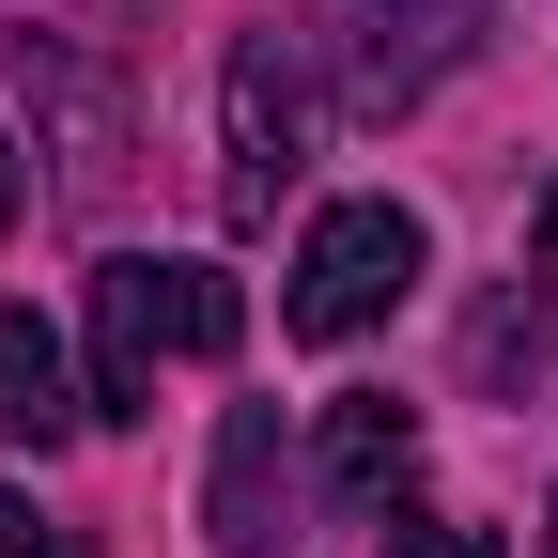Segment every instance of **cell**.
I'll return each instance as SVG.
<instances>
[{
  "instance_id": "6da1fadb",
  "label": "cell",
  "mask_w": 558,
  "mask_h": 558,
  "mask_svg": "<svg viewBox=\"0 0 558 558\" xmlns=\"http://www.w3.org/2000/svg\"><path fill=\"white\" fill-rule=\"evenodd\" d=\"M248 295L186 248H109L94 264V418H140L156 403V357H233Z\"/></svg>"
},
{
  "instance_id": "7a4b0ae2",
  "label": "cell",
  "mask_w": 558,
  "mask_h": 558,
  "mask_svg": "<svg viewBox=\"0 0 558 558\" xmlns=\"http://www.w3.org/2000/svg\"><path fill=\"white\" fill-rule=\"evenodd\" d=\"M418 264H435V233H418L403 202H326L311 248H295V295H279V326H295V341H357V326L403 311V279H418Z\"/></svg>"
},
{
  "instance_id": "3957f363",
  "label": "cell",
  "mask_w": 558,
  "mask_h": 558,
  "mask_svg": "<svg viewBox=\"0 0 558 558\" xmlns=\"http://www.w3.org/2000/svg\"><path fill=\"white\" fill-rule=\"evenodd\" d=\"M326 94H311V32H248L233 47V218H279V186L311 171Z\"/></svg>"
},
{
  "instance_id": "277c9868",
  "label": "cell",
  "mask_w": 558,
  "mask_h": 558,
  "mask_svg": "<svg viewBox=\"0 0 558 558\" xmlns=\"http://www.w3.org/2000/svg\"><path fill=\"white\" fill-rule=\"evenodd\" d=\"M202 527L218 558H279L295 543V450H279V403H233L218 450H202Z\"/></svg>"
},
{
  "instance_id": "5b68a950",
  "label": "cell",
  "mask_w": 558,
  "mask_h": 558,
  "mask_svg": "<svg viewBox=\"0 0 558 558\" xmlns=\"http://www.w3.org/2000/svg\"><path fill=\"white\" fill-rule=\"evenodd\" d=\"M403 481H418V403H403V388H341V403H326V497L388 512Z\"/></svg>"
},
{
  "instance_id": "8992f818",
  "label": "cell",
  "mask_w": 558,
  "mask_h": 558,
  "mask_svg": "<svg viewBox=\"0 0 558 558\" xmlns=\"http://www.w3.org/2000/svg\"><path fill=\"white\" fill-rule=\"evenodd\" d=\"M78 418H94V388L62 373L47 311H0V450H62Z\"/></svg>"
},
{
  "instance_id": "52a82bcc",
  "label": "cell",
  "mask_w": 558,
  "mask_h": 558,
  "mask_svg": "<svg viewBox=\"0 0 558 558\" xmlns=\"http://www.w3.org/2000/svg\"><path fill=\"white\" fill-rule=\"evenodd\" d=\"M373 47H357V109H403V94H435V62L465 47V0H357Z\"/></svg>"
},
{
  "instance_id": "ba28073f",
  "label": "cell",
  "mask_w": 558,
  "mask_h": 558,
  "mask_svg": "<svg viewBox=\"0 0 558 558\" xmlns=\"http://www.w3.org/2000/svg\"><path fill=\"white\" fill-rule=\"evenodd\" d=\"M16 78H32V94H47V124H62V186H109V171H124V109H109L62 47H32V32H16Z\"/></svg>"
},
{
  "instance_id": "9c48e42d",
  "label": "cell",
  "mask_w": 558,
  "mask_h": 558,
  "mask_svg": "<svg viewBox=\"0 0 558 558\" xmlns=\"http://www.w3.org/2000/svg\"><path fill=\"white\" fill-rule=\"evenodd\" d=\"M388 558H512V543H497V527H465V512H403Z\"/></svg>"
},
{
  "instance_id": "30bf717a",
  "label": "cell",
  "mask_w": 558,
  "mask_h": 558,
  "mask_svg": "<svg viewBox=\"0 0 558 558\" xmlns=\"http://www.w3.org/2000/svg\"><path fill=\"white\" fill-rule=\"evenodd\" d=\"M527 279H543V295H558V186L527 202Z\"/></svg>"
},
{
  "instance_id": "8fae6325",
  "label": "cell",
  "mask_w": 558,
  "mask_h": 558,
  "mask_svg": "<svg viewBox=\"0 0 558 558\" xmlns=\"http://www.w3.org/2000/svg\"><path fill=\"white\" fill-rule=\"evenodd\" d=\"M0 558H47V527H32V497H0Z\"/></svg>"
},
{
  "instance_id": "7c38bea8",
  "label": "cell",
  "mask_w": 558,
  "mask_h": 558,
  "mask_svg": "<svg viewBox=\"0 0 558 558\" xmlns=\"http://www.w3.org/2000/svg\"><path fill=\"white\" fill-rule=\"evenodd\" d=\"M0 218H16V140H0Z\"/></svg>"
},
{
  "instance_id": "4fadbf2b",
  "label": "cell",
  "mask_w": 558,
  "mask_h": 558,
  "mask_svg": "<svg viewBox=\"0 0 558 558\" xmlns=\"http://www.w3.org/2000/svg\"><path fill=\"white\" fill-rule=\"evenodd\" d=\"M543 558H558V512H543Z\"/></svg>"
}]
</instances>
